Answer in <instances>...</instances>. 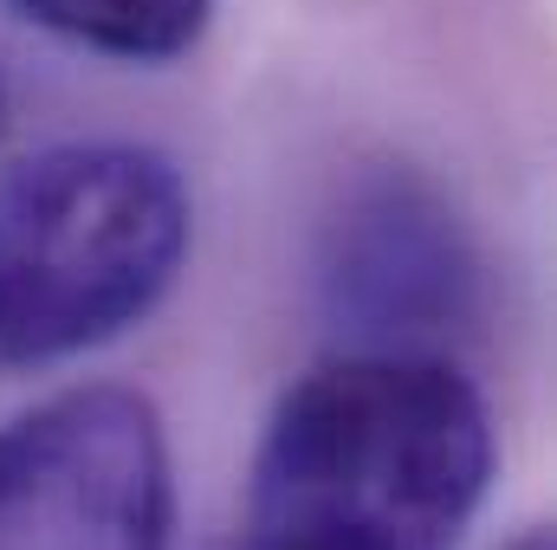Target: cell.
<instances>
[{"mask_svg":"<svg viewBox=\"0 0 557 550\" xmlns=\"http://www.w3.org/2000/svg\"><path fill=\"white\" fill-rule=\"evenodd\" d=\"M39 33L117 59V65H169L195 52L214 20V0H7Z\"/></svg>","mask_w":557,"mask_h":550,"instance_id":"cell-5","label":"cell"},{"mask_svg":"<svg viewBox=\"0 0 557 550\" xmlns=\"http://www.w3.org/2000/svg\"><path fill=\"white\" fill-rule=\"evenodd\" d=\"M318 298L350 350H434L480 317L473 234L416 168H370L324 221Z\"/></svg>","mask_w":557,"mask_h":550,"instance_id":"cell-4","label":"cell"},{"mask_svg":"<svg viewBox=\"0 0 557 550\" xmlns=\"http://www.w3.org/2000/svg\"><path fill=\"white\" fill-rule=\"evenodd\" d=\"M188 240V182L149 142H52L13 162L0 175V376L137 330L175 291Z\"/></svg>","mask_w":557,"mask_h":550,"instance_id":"cell-2","label":"cell"},{"mask_svg":"<svg viewBox=\"0 0 557 550\" xmlns=\"http://www.w3.org/2000/svg\"><path fill=\"white\" fill-rule=\"evenodd\" d=\"M175 460L143 389L85 383L0 421V550H169Z\"/></svg>","mask_w":557,"mask_h":550,"instance_id":"cell-3","label":"cell"},{"mask_svg":"<svg viewBox=\"0 0 557 550\" xmlns=\"http://www.w3.org/2000/svg\"><path fill=\"white\" fill-rule=\"evenodd\" d=\"M493 460L486 396L447 350H337L260 427L240 550H460Z\"/></svg>","mask_w":557,"mask_h":550,"instance_id":"cell-1","label":"cell"},{"mask_svg":"<svg viewBox=\"0 0 557 550\" xmlns=\"http://www.w3.org/2000/svg\"><path fill=\"white\" fill-rule=\"evenodd\" d=\"M506 550H557V538L545 532V525H532V532H519V538H512Z\"/></svg>","mask_w":557,"mask_h":550,"instance_id":"cell-6","label":"cell"}]
</instances>
